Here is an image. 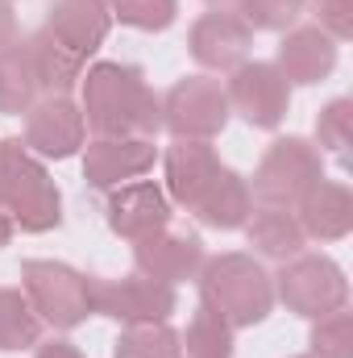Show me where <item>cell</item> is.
Segmentation results:
<instances>
[{"instance_id":"cell-34","label":"cell","mask_w":353,"mask_h":358,"mask_svg":"<svg viewBox=\"0 0 353 358\" xmlns=\"http://www.w3.org/2000/svg\"><path fill=\"white\" fill-rule=\"evenodd\" d=\"M208 4H225V0H208Z\"/></svg>"},{"instance_id":"cell-15","label":"cell","mask_w":353,"mask_h":358,"mask_svg":"<svg viewBox=\"0 0 353 358\" xmlns=\"http://www.w3.org/2000/svg\"><path fill=\"white\" fill-rule=\"evenodd\" d=\"M208 250L195 234H179V229H158L142 242H133V267L146 279H158V283H183V279H195L204 267Z\"/></svg>"},{"instance_id":"cell-18","label":"cell","mask_w":353,"mask_h":358,"mask_svg":"<svg viewBox=\"0 0 353 358\" xmlns=\"http://www.w3.org/2000/svg\"><path fill=\"white\" fill-rule=\"evenodd\" d=\"M291 213H295V221H299L308 242H341L353 229V196L350 187L337 183V179L312 183Z\"/></svg>"},{"instance_id":"cell-27","label":"cell","mask_w":353,"mask_h":358,"mask_svg":"<svg viewBox=\"0 0 353 358\" xmlns=\"http://www.w3.org/2000/svg\"><path fill=\"white\" fill-rule=\"evenodd\" d=\"M112 21L142 29V34H163L179 17V0H108Z\"/></svg>"},{"instance_id":"cell-22","label":"cell","mask_w":353,"mask_h":358,"mask_svg":"<svg viewBox=\"0 0 353 358\" xmlns=\"http://www.w3.org/2000/svg\"><path fill=\"white\" fill-rule=\"evenodd\" d=\"M29 46V59H33V71H38V84H42V96H71V88L84 80L88 63H80L75 55H67L63 46H54L42 29L25 38Z\"/></svg>"},{"instance_id":"cell-19","label":"cell","mask_w":353,"mask_h":358,"mask_svg":"<svg viewBox=\"0 0 353 358\" xmlns=\"http://www.w3.org/2000/svg\"><path fill=\"white\" fill-rule=\"evenodd\" d=\"M254 213V192L250 179L237 176L233 167H220V176L212 179V187L204 192V200L191 208V217L208 229H241Z\"/></svg>"},{"instance_id":"cell-24","label":"cell","mask_w":353,"mask_h":358,"mask_svg":"<svg viewBox=\"0 0 353 358\" xmlns=\"http://www.w3.org/2000/svg\"><path fill=\"white\" fill-rule=\"evenodd\" d=\"M42 342V317L21 287H0V355L33 350Z\"/></svg>"},{"instance_id":"cell-35","label":"cell","mask_w":353,"mask_h":358,"mask_svg":"<svg viewBox=\"0 0 353 358\" xmlns=\"http://www.w3.org/2000/svg\"><path fill=\"white\" fill-rule=\"evenodd\" d=\"M299 358H316V355H299Z\"/></svg>"},{"instance_id":"cell-23","label":"cell","mask_w":353,"mask_h":358,"mask_svg":"<svg viewBox=\"0 0 353 358\" xmlns=\"http://www.w3.org/2000/svg\"><path fill=\"white\" fill-rule=\"evenodd\" d=\"M179 346H183V358H233L237 342H233V325L200 300L187 329L179 334Z\"/></svg>"},{"instance_id":"cell-12","label":"cell","mask_w":353,"mask_h":358,"mask_svg":"<svg viewBox=\"0 0 353 358\" xmlns=\"http://www.w3.org/2000/svg\"><path fill=\"white\" fill-rule=\"evenodd\" d=\"M104 217H108V229L117 238L142 242V238L167 229L171 217H175V208H171V196L154 179H133V183H121V187L108 192Z\"/></svg>"},{"instance_id":"cell-25","label":"cell","mask_w":353,"mask_h":358,"mask_svg":"<svg viewBox=\"0 0 353 358\" xmlns=\"http://www.w3.org/2000/svg\"><path fill=\"white\" fill-rule=\"evenodd\" d=\"M112 358H183L179 334L167 321L154 325H125L112 342Z\"/></svg>"},{"instance_id":"cell-8","label":"cell","mask_w":353,"mask_h":358,"mask_svg":"<svg viewBox=\"0 0 353 358\" xmlns=\"http://www.w3.org/2000/svg\"><path fill=\"white\" fill-rule=\"evenodd\" d=\"M233 108L225 84L212 76H183L175 88L163 96V129L183 142H212L229 125Z\"/></svg>"},{"instance_id":"cell-4","label":"cell","mask_w":353,"mask_h":358,"mask_svg":"<svg viewBox=\"0 0 353 358\" xmlns=\"http://www.w3.org/2000/svg\"><path fill=\"white\" fill-rule=\"evenodd\" d=\"M21 292L42 317V325L54 329H75L91 317L88 275L54 259H29L21 263Z\"/></svg>"},{"instance_id":"cell-33","label":"cell","mask_w":353,"mask_h":358,"mask_svg":"<svg viewBox=\"0 0 353 358\" xmlns=\"http://www.w3.org/2000/svg\"><path fill=\"white\" fill-rule=\"evenodd\" d=\"M13 229H17V225H13V221L0 213V246H8V242H13Z\"/></svg>"},{"instance_id":"cell-20","label":"cell","mask_w":353,"mask_h":358,"mask_svg":"<svg viewBox=\"0 0 353 358\" xmlns=\"http://www.w3.org/2000/svg\"><path fill=\"white\" fill-rule=\"evenodd\" d=\"M241 229H246L250 246H254L262 259H274V263H287V259L303 255V246H308V238H303V229H299V221H295L291 208L258 204Z\"/></svg>"},{"instance_id":"cell-32","label":"cell","mask_w":353,"mask_h":358,"mask_svg":"<svg viewBox=\"0 0 353 358\" xmlns=\"http://www.w3.org/2000/svg\"><path fill=\"white\" fill-rule=\"evenodd\" d=\"M17 38H21V34H17V13H13L8 0H0V50H8Z\"/></svg>"},{"instance_id":"cell-21","label":"cell","mask_w":353,"mask_h":358,"mask_svg":"<svg viewBox=\"0 0 353 358\" xmlns=\"http://www.w3.org/2000/svg\"><path fill=\"white\" fill-rule=\"evenodd\" d=\"M42 100V84L29 59L25 38H17L8 50H0V113L4 117H25Z\"/></svg>"},{"instance_id":"cell-1","label":"cell","mask_w":353,"mask_h":358,"mask_svg":"<svg viewBox=\"0 0 353 358\" xmlns=\"http://www.w3.org/2000/svg\"><path fill=\"white\" fill-rule=\"evenodd\" d=\"M80 92V113L96 138H154L163 129V96L133 63H91Z\"/></svg>"},{"instance_id":"cell-17","label":"cell","mask_w":353,"mask_h":358,"mask_svg":"<svg viewBox=\"0 0 353 358\" xmlns=\"http://www.w3.org/2000/svg\"><path fill=\"white\" fill-rule=\"evenodd\" d=\"M220 159H216V150L208 146V142H183L175 138L171 146H167V155H163V171H167V196H171V204L179 208H195L200 200H204V192L212 187V179L220 176Z\"/></svg>"},{"instance_id":"cell-31","label":"cell","mask_w":353,"mask_h":358,"mask_svg":"<svg viewBox=\"0 0 353 358\" xmlns=\"http://www.w3.org/2000/svg\"><path fill=\"white\" fill-rule=\"evenodd\" d=\"M33 358H84V350L67 338H50V342H38V355Z\"/></svg>"},{"instance_id":"cell-9","label":"cell","mask_w":353,"mask_h":358,"mask_svg":"<svg viewBox=\"0 0 353 358\" xmlns=\"http://www.w3.org/2000/svg\"><path fill=\"white\" fill-rule=\"evenodd\" d=\"M225 96H229V108L254 129H278L291 113V84L274 63H258V59L254 63L246 59L241 67L229 71Z\"/></svg>"},{"instance_id":"cell-2","label":"cell","mask_w":353,"mask_h":358,"mask_svg":"<svg viewBox=\"0 0 353 358\" xmlns=\"http://www.w3.org/2000/svg\"><path fill=\"white\" fill-rule=\"evenodd\" d=\"M0 213L25 234H50L63 221V192L21 138H0Z\"/></svg>"},{"instance_id":"cell-11","label":"cell","mask_w":353,"mask_h":358,"mask_svg":"<svg viewBox=\"0 0 353 358\" xmlns=\"http://www.w3.org/2000/svg\"><path fill=\"white\" fill-rule=\"evenodd\" d=\"M88 138V121L80 113V104L71 96H42L29 113H25V146L38 159H71L84 150Z\"/></svg>"},{"instance_id":"cell-7","label":"cell","mask_w":353,"mask_h":358,"mask_svg":"<svg viewBox=\"0 0 353 358\" xmlns=\"http://www.w3.org/2000/svg\"><path fill=\"white\" fill-rule=\"evenodd\" d=\"M88 296L91 313L125 325H154V321H171V313L179 308V296L171 283L146 279V275H121V279H100L88 275Z\"/></svg>"},{"instance_id":"cell-29","label":"cell","mask_w":353,"mask_h":358,"mask_svg":"<svg viewBox=\"0 0 353 358\" xmlns=\"http://www.w3.org/2000/svg\"><path fill=\"white\" fill-rule=\"evenodd\" d=\"M308 346L316 358H353V321L345 308L329 313V317H316L312 321V334H308Z\"/></svg>"},{"instance_id":"cell-6","label":"cell","mask_w":353,"mask_h":358,"mask_svg":"<svg viewBox=\"0 0 353 358\" xmlns=\"http://www.w3.org/2000/svg\"><path fill=\"white\" fill-rule=\"evenodd\" d=\"M324 179V155L308 142V138H278L266 146V155L254 167L250 192L258 196V204L274 208H295L299 196Z\"/></svg>"},{"instance_id":"cell-3","label":"cell","mask_w":353,"mask_h":358,"mask_svg":"<svg viewBox=\"0 0 353 358\" xmlns=\"http://www.w3.org/2000/svg\"><path fill=\"white\" fill-rule=\"evenodd\" d=\"M200 300L216 308L233 329H254L274 313V279L254 255L229 250L212 255L200 267Z\"/></svg>"},{"instance_id":"cell-13","label":"cell","mask_w":353,"mask_h":358,"mask_svg":"<svg viewBox=\"0 0 353 358\" xmlns=\"http://www.w3.org/2000/svg\"><path fill=\"white\" fill-rule=\"evenodd\" d=\"M108 29H112L108 0H50L46 21H42V34L67 55H75L80 63H88L104 46Z\"/></svg>"},{"instance_id":"cell-36","label":"cell","mask_w":353,"mask_h":358,"mask_svg":"<svg viewBox=\"0 0 353 358\" xmlns=\"http://www.w3.org/2000/svg\"><path fill=\"white\" fill-rule=\"evenodd\" d=\"M8 4H13V0H8Z\"/></svg>"},{"instance_id":"cell-28","label":"cell","mask_w":353,"mask_h":358,"mask_svg":"<svg viewBox=\"0 0 353 358\" xmlns=\"http://www.w3.org/2000/svg\"><path fill=\"white\" fill-rule=\"evenodd\" d=\"M308 0H237V13L250 29L266 34H287L299 17H303Z\"/></svg>"},{"instance_id":"cell-26","label":"cell","mask_w":353,"mask_h":358,"mask_svg":"<svg viewBox=\"0 0 353 358\" xmlns=\"http://www.w3.org/2000/svg\"><path fill=\"white\" fill-rule=\"evenodd\" d=\"M350 134H353V100L337 96L316 113V150L337 155L341 163H350Z\"/></svg>"},{"instance_id":"cell-14","label":"cell","mask_w":353,"mask_h":358,"mask_svg":"<svg viewBox=\"0 0 353 358\" xmlns=\"http://www.w3.org/2000/svg\"><path fill=\"white\" fill-rule=\"evenodd\" d=\"M158 146L154 138H91L84 146V179L96 192H112L154 171Z\"/></svg>"},{"instance_id":"cell-16","label":"cell","mask_w":353,"mask_h":358,"mask_svg":"<svg viewBox=\"0 0 353 358\" xmlns=\"http://www.w3.org/2000/svg\"><path fill=\"white\" fill-rule=\"evenodd\" d=\"M337 46H341V42H333L320 25H291V29L283 34V42H278L274 67L283 71L287 84L312 88V84H320V80L333 76V67H337Z\"/></svg>"},{"instance_id":"cell-10","label":"cell","mask_w":353,"mask_h":358,"mask_svg":"<svg viewBox=\"0 0 353 358\" xmlns=\"http://www.w3.org/2000/svg\"><path fill=\"white\" fill-rule=\"evenodd\" d=\"M254 46V29L241 21L237 8H208L204 17H195V25L187 29V50L204 71H233L250 59Z\"/></svg>"},{"instance_id":"cell-5","label":"cell","mask_w":353,"mask_h":358,"mask_svg":"<svg viewBox=\"0 0 353 358\" xmlns=\"http://www.w3.org/2000/svg\"><path fill=\"white\" fill-rule=\"evenodd\" d=\"M270 279H274V300H283L287 313L308 321L329 317L350 300V279L329 255H295Z\"/></svg>"},{"instance_id":"cell-30","label":"cell","mask_w":353,"mask_h":358,"mask_svg":"<svg viewBox=\"0 0 353 358\" xmlns=\"http://www.w3.org/2000/svg\"><path fill=\"white\" fill-rule=\"evenodd\" d=\"M312 8H316V25L333 42H345L353 34V0H312Z\"/></svg>"}]
</instances>
